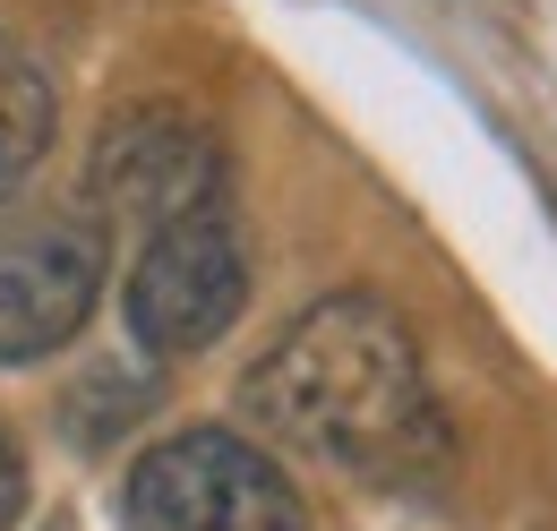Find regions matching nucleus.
<instances>
[{
	"instance_id": "nucleus-1",
	"label": "nucleus",
	"mask_w": 557,
	"mask_h": 531,
	"mask_svg": "<svg viewBox=\"0 0 557 531\" xmlns=\"http://www.w3.org/2000/svg\"><path fill=\"white\" fill-rule=\"evenodd\" d=\"M240 411L335 471L420 489L446 471V411L429 395L412 326L377 292H326L240 378Z\"/></svg>"
},
{
	"instance_id": "nucleus-2",
	"label": "nucleus",
	"mask_w": 557,
	"mask_h": 531,
	"mask_svg": "<svg viewBox=\"0 0 557 531\" xmlns=\"http://www.w3.org/2000/svg\"><path fill=\"white\" fill-rule=\"evenodd\" d=\"M129 531H309L292 471L240 429H181L146 446L121 489Z\"/></svg>"
},
{
	"instance_id": "nucleus-3",
	"label": "nucleus",
	"mask_w": 557,
	"mask_h": 531,
	"mask_svg": "<svg viewBox=\"0 0 557 531\" xmlns=\"http://www.w3.org/2000/svg\"><path fill=\"white\" fill-rule=\"evenodd\" d=\"M240 300H249V240H240L232 198L146 232L138 266L121 283V318L138 334V351H154V360L207 351L214 334L240 318Z\"/></svg>"
},
{
	"instance_id": "nucleus-4",
	"label": "nucleus",
	"mask_w": 557,
	"mask_h": 531,
	"mask_svg": "<svg viewBox=\"0 0 557 531\" xmlns=\"http://www.w3.org/2000/svg\"><path fill=\"white\" fill-rule=\"evenodd\" d=\"M86 198H95L103 223H138V232H163V223H181L198 206H223L232 198L223 137L181 103H138L95 137Z\"/></svg>"
},
{
	"instance_id": "nucleus-5",
	"label": "nucleus",
	"mask_w": 557,
	"mask_h": 531,
	"mask_svg": "<svg viewBox=\"0 0 557 531\" xmlns=\"http://www.w3.org/2000/svg\"><path fill=\"white\" fill-rule=\"evenodd\" d=\"M103 223L86 214H26L0 223V369L52 360L103 300Z\"/></svg>"
},
{
	"instance_id": "nucleus-6",
	"label": "nucleus",
	"mask_w": 557,
	"mask_h": 531,
	"mask_svg": "<svg viewBox=\"0 0 557 531\" xmlns=\"http://www.w3.org/2000/svg\"><path fill=\"white\" fill-rule=\"evenodd\" d=\"M52 77L44 61L17 44V35H0V198L9 189H26V172L52 155Z\"/></svg>"
},
{
	"instance_id": "nucleus-7",
	"label": "nucleus",
	"mask_w": 557,
	"mask_h": 531,
	"mask_svg": "<svg viewBox=\"0 0 557 531\" xmlns=\"http://www.w3.org/2000/svg\"><path fill=\"white\" fill-rule=\"evenodd\" d=\"M26 515V464H17V446H9V429H0V531Z\"/></svg>"
}]
</instances>
